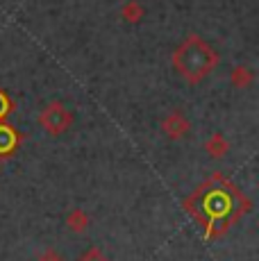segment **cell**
<instances>
[{"mask_svg": "<svg viewBox=\"0 0 259 261\" xmlns=\"http://www.w3.org/2000/svg\"><path fill=\"white\" fill-rule=\"evenodd\" d=\"M216 66L218 53L198 34H189L173 53V68L187 84H200Z\"/></svg>", "mask_w": 259, "mask_h": 261, "instance_id": "6da1fadb", "label": "cell"}, {"mask_svg": "<svg viewBox=\"0 0 259 261\" xmlns=\"http://www.w3.org/2000/svg\"><path fill=\"white\" fill-rule=\"evenodd\" d=\"M143 16H146V9H143V5L139 3V0H127V3H123L121 7V18L130 25H137L143 21Z\"/></svg>", "mask_w": 259, "mask_h": 261, "instance_id": "52a82bcc", "label": "cell"}, {"mask_svg": "<svg viewBox=\"0 0 259 261\" xmlns=\"http://www.w3.org/2000/svg\"><path fill=\"white\" fill-rule=\"evenodd\" d=\"M9 112H12V100L7 98V93L5 91H0V118L7 116Z\"/></svg>", "mask_w": 259, "mask_h": 261, "instance_id": "8fae6325", "label": "cell"}, {"mask_svg": "<svg viewBox=\"0 0 259 261\" xmlns=\"http://www.w3.org/2000/svg\"><path fill=\"white\" fill-rule=\"evenodd\" d=\"M16 143V137H14L12 127H7V125H0V152H7L12 145Z\"/></svg>", "mask_w": 259, "mask_h": 261, "instance_id": "ba28073f", "label": "cell"}, {"mask_svg": "<svg viewBox=\"0 0 259 261\" xmlns=\"http://www.w3.org/2000/svg\"><path fill=\"white\" fill-rule=\"evenodd\" d=\"M37 261H64L62 254H59V250L55 248H43L41 252L37 254Z\"/></svg>", "mask_w": 259, "mask_h": 261, "instance_id": "30bf717a", "label": "cell"}, {"mask_svg": "<svg viewBox=\"0 0 259 261\" xmlns=\"http://www.w3.org/2000/svg\"><path fill=\"white\" fill-rule=\"evenodd\" d=\"M162 132L171 141H182L189 132H191V120L184 116L182 112H171L162 118Z\"/></svg>", "mask_w": 259, "mask_h": 261, "instance_id": "3957f363", "label": "cell"}, {"mask_svg": "<svg viewBox=\"0 0 259 261\" xmlns=\"http://www.w3.org/2000/svg\"><path fill=\"white\" fill-rule=\"evenodd\" d=\"M205 152L212 159L227 157V152H230V141H227V137H223L221 132H214L212 137L205 141Z\"/></svg>", "mask_w": 259, "mask_h": 261, "instance_id": "277c9868", "label": "cell"}, {"mask_svg": "<svg viewBox=\"0 0 259 261\" xmlns=\"http://www.w3.org/2000/svg\"><path fill=\"white\" fill-rule=\"evenodd\" d=\"M37 120L46 134H50V137H62V134H66L68 129H71L75 118H73V112L64 102H48L46 107L41 109Z\"/></svg>", "mask_w": 259, "mask_h": 261, "instance_id": "7a4b0ae2", "label": "cell"}, {"mask_svg": "<svg viewBox=\"0 0 259 261\" xmlns=\"http://www.w3.org/2000/svg\"><path fill=\"white\" fill-rule=\"evenodd\" d=\"M80 261H107V257H105V252L100 248H96V245H93V248L84 250L82 257H80Z\"/></svg>", "mask_w": 259, "mask_h": 261, "instance_id": "9c48e42d", "label": "cell"}, {"mask_svg": "<svg viewBox=\"0 0 259 261\" xmlns=\"http://www.w3.org/2000/svg\"><path fill=\"white\" fill-rule=\"evenodd\" d=\"M252 82H255V71H252L250 66H243V64H239V66H234L230 71V84L234 89H250Z\"/></svg>", "mask_w": 259, "mask_h": 261, "instance_id": "5b68a950", "label": "cell"}, {"mask_svg": "<svg viewBox=\"0 0 259 261\" xmlns=\"http://www.w3.org/2000/svg\"><path fill=\"white\" fill-rule=\"evenodd\" d=\"M89 225H91V218H89V214L84 212V209H71V212L66 214V227L68 232L73 234H84L89 229Z\"/></svg>", "mask_w": 259, "mask_h": 261, "instance_id": "8992f818", "label": "cell"}]
</instances>
